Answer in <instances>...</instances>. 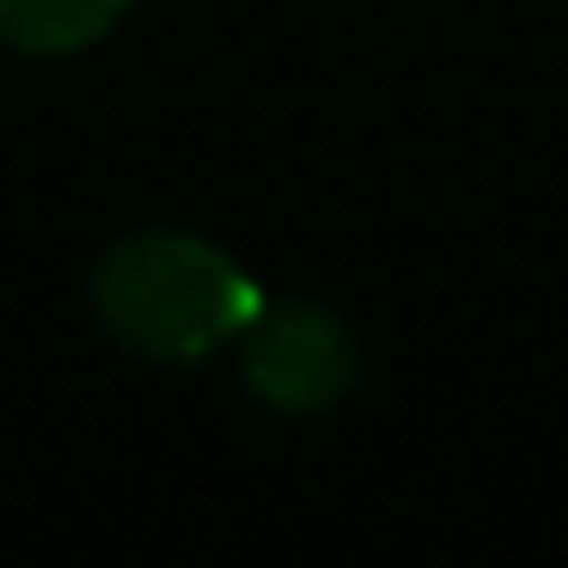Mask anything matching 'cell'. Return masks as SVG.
<instances>
[{"label":"cell","mask_w":568,"mask_h":568,"mask_svg":"<svg viewBox=\"0 0 568 568\" xmlns=\"http://www.w3.org/2000/svg\"><path fill=\"white\" fill-rule=\"evenodd\" d=\"M104 331L148 361H202L226 336L251 331L263 294L226 251L190 233H135L92 270Z\"/></svg>","instance_id":"6da1fadb"},{"label":"cell","mask_w":568,"mask_h":568,"mask_svg":"<svg viewBox=\"0 0 568 568\" xmlns=\"http://www.w3.org/2000/svg\"><path fill=\"white\" fill-rule=\"evenodd\" d=\"M355 379H361V355L336 312L324 306L257 312L251 348H245V385L270 409L312 416V409L343 404L355 392Z\"/></svg>","instance_id":"7a4b0ae2"},{"label":"cell","mask_w":568,"mask_h":568,"mask_svg":"<svg viewBox=\"0 0 568 568\" xmlns=\"http://www.w3.org/2000/svg\"><path fill=\"white\" fill-rule=\"evenodd\" d=\"M129 0H0V38L31 55H68L99 43Z\"/></svg>","instance_id":"3957f363"}]
</instances>
